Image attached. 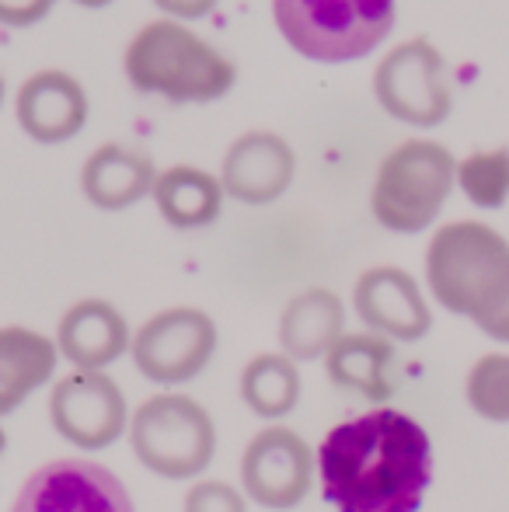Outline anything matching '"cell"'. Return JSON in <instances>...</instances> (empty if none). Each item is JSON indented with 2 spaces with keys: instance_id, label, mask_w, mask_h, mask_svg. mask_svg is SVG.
<instances>
[{
  "instance_id": "cell-28",
  "label": "cell",
  "mask_w": 509,
  "mask_h": 512,
  "mask_svg": "<svg viewBox=\"0 0 509 512\" xmlns=\"http://www.w3.org/2000/svg\"><path fill=\"white\" fill-rule=\"evenodd\" d=\"M7 450V436H4V429H0V453Z\"/></svg>"
},
{
  "instance_id": "cell-22",
  "label": "cell",
  "mask_w": 509,
  "mask_h": 512,
  "mask_svg": "<svg viewBox=\"0 0 509 512\" xmlns=\"http://www.w3.org/2000/svg\"><path fill=\"white\" fill-rule=\"evenodd\" d=\"M457 192L475 209H503L509 203V147L471 150L457 161Z\"/></svg>"
},
{
  "instance_id": "cell-20",
  "label": "cell",
  "mask_w": 509,
  "mask_h": 512,
  "mask_svg": "<svg viewBox=\"0 0 509 512\" xmlns=\"http://www.w3.org/2000/svg\"><path fill=\"white\" fill-rule=\"evenodd\" d=\"M150 199L168 227L203 230L220 220L227 192L220 175H213V171L196 168V164H171V168L157 171Z\"/></svg>"
},
{
  "instance_id": "cell-16",
  "label": "cell",
  "mask_w": 509,
  "mask_h": 512,
  "mask_svg": "<svg viewBox=\"0 0 509 512\" xmlns=\"http://www.w3.org/2000/svg\"><path fill=\"white\" fill-rule=\"evenodd\" d=\"M325 373L335 387L349 394H360L370 405H387L398 391L394 366H398V349L391 338L377 331H342L339 342L325 352Z\"/></svg>"
},
{
  "instance_id": "cell-6",
  "label": "cell",
  "mask_w": 509,
  "mask_h": 512,
  "mask_svg": "<svg viewBox=\"0 0 509 512\" xmlns=\"http://www.w3.org/2000/svg\"><path fill=\"white\" fill-rule=\"evenodd\" d=\"M129 446L157 478L192 481L217 457V425L196 398L161 391L136 405L129 418Z\"/></svg>"
},
{
  "instance_id": "cell-2",
  "label": "cell",
  "mask_w": 509,
  "mask_h": 512,
  "mask_svg": "<svg viewBox=\"0 0 509 512\" xmlns=\"http://www.w3.org/2000/svg\"><path fill=\"white\" fill-rule=\"evenodd\" d=\"M422 265L436 304L509 345V237L482 220L443 223L429 237Z\"/></svg>"
},
{
  "instance_id": "cell-29",
  "label": "cell",
  "mask_w": 509,
  "mask_h": 512,
  "mask_svg": "<svg viewBox=\"0 0 509 512\" xmlns=\"http://www.w3.org/2000/svg\"><path fill=\"white\" fill-rule=\"evenodd\" d=\"M4 95H7V88H4V77H0V105H4Z\"/></svg>"
},
{
  "instance_id": "cell-11",
  "label": "cell",
  "mask_w": 509,
  "mask_h": 512,
  "mask_svg": "<svg viewBox=\"0 0 509 512\" xmlns=\"http://www.w3.org/2000/svg\"><path fill=\"white\" fill-rule=\"evenodd\" d=\"M318 478V453L300 432L265 425L241 453V492L262 509H297Z\"/></svg>"
},
{
  "instance_id": "cell-19",
  "label": "cell",
  "mask_w": 509,
  "mask_h": 512,
  "mask_svg": "<svg viewBox=\"0 0 509 512\" xmlns=\"http://www.w3.org/2000/svg\"><path fill=\"white\" fill-rule=\"evenodd\" d=\"M56 363V338L25 324L0 328V418L18 411L39 387H46L56 377Z\"/></svg>"
},
{
  "instance_id": "cell-4",
  "label": "cell",
  "mask_w": 509,
  "mask_h": 512,
  "mask_svg": "<svg viewBox=\"0 0 509 512\" xmlns=\"http://www.w3.org/2000/svg\"><path fill=\"white\" fill-rule=\"evenodd\" d=\"M398 21V0H272V25L297 56L353 63L381 49Z\"/></svg>"
},
{
  "instance_id": "cell-25",
  "label": "cell",
  "mask_w": 509,
  "mask_h": 512,
  "mask_svg": "<svg viewBox=\"0 0 509 512\" xmlns=\"http://www.w3.org/2000/svg\"><path fill=\"white\" fill-rule=\"evenodd\" d=\"M56 0H0V25L4 28H32L53 14Z\"/></svg>"
},
{
  "instance_id": "cell-12",
  "label": "cell",
  "mask_w": 509,
  "mask_h": 512,
  "mask_svg": "<svg viewBox=\"0 0 509 512\" xmlns=\"http://www.w3.org/2000/svg\"><path fill=\"white\" fill-rule=\"evenodd\" d=\"M353 310L367 331L391 342H419L433 328V307L422 283L401 265H374L353 286Z\"/></svg>"
},
{
  "instance_id": "cell-7",
  "label": "cell",
  "mask_w": 509,
  "mask_h": 512,
  "mask_svg": "<svg viewBox=\"0 0 509 512\" xmlns=\"http://www.w3.org/2000/svg\"><path fill=\"white\" fill-rule=\"evenodd\" d=\"M374 98L391 119L412 129H436L454 112L450 63L433 39L415 35L391 46L374 67Z\"/></svg>"
},
{
  "instance_id": "cell-15",
  "label": "cell",
  "mask_w": 509,
  "mask_h": 512,
  "mask_svg": "<svg viewBox=\"0 0 509 512\" xmlns=\"http://www.w3.org/2000/svg\"><path fill=\"white\" fill-rule=\"evenodd\" d=\"M133 345V328L116 304L102 297L77 300L56 324V349L74 370H109Z\"/></svg>"
},
{
  "instance_id": "cell-21",
  "label": "cell",
  "mask_w": 509,
  "mask_h": 512,
  "mask_svg": "<svg viewBox=\"0 0 509 512\" xmlns=\"http://www.w3.org/2000/svg\"><path fill=\"white\" fill-rule=\"evenodd\" d=\"M238 391L252 415L279 422L300 405V394H304L300 363H293L286 352H258L241 370Z\"/></svg>"
},
{
  "instance_id": "cell-13",
  "label": "cell",
  "mask_w": 509,
  "mask_h": 512,
  "mask_svg": "<svg viewBox=\"0 0 509 512\" xmlns=\"http://www.w3.org/2000/svg\"><path fill=\"white\" fill-rule=\"evenodd\" d=\"M293 178H297V154L272 129L241 133L227 147L224 164H220L227 199L245 206H269L283 199Z\"/></svg>"
},
{
  "instance_id": "cell-5",
  "label": "cell",
  "mask_w": 509,
  "mask_h": 512,
  "mask_svg": "<svg viewBox=\"0 0 509 512\" xmlns=\"http://www.w3.org/2000/svg\"><path fill=\"white\" fill-rule=\"evenodd\" d=\"M457 189V157L436 140H405L381 161L370 185V213L391 234H422L440 220Z\"/></svg>"
},
{
  "instance_id": "cell-14",
  "label": "cell",
  "mask_w": 509,
  "mask_h": 512,
  "mask_svg": "<svg viewBox=\"0 0 509 512\" xmlns=\"http://www.w3.org/2000/svg\"><path fill=\"white\" fill-rule=\"evenodd\" d=\"M91 98L88 88L67 70H35L18 91H14V119L21 133L35 143H67L88 126Z\"/></svg>"
},
{
  "instance_id": "cell-24",
  "label": "cell",
  "mask_w": 509,
  "mask_h": 512,
  "mask_svg": "<svg viewBox=\"0 0 509 512\" xmlns=\"http://www.w3.org/2000/svg\"><path fill=\"white\" fill-rule=\"evenodd\" d=\"M182 512H248V495L227 481H196L185 492Z\"/></svg>"
},
{
  "instance_id": "cell-17",
  "label": "cell",
  "mask_w": 509,
  "mask_h": 512,
  "mask_svg": "<svg viewBox=\"0 0 509 512\" xmlns=\"http://www.w3.org/2000/svg\"><path fill=\"white\" fill-rule=\"evenodd\" d=\"M157 168L150 154L129 143H102L81 164V192L95 209L123 213L154 192Z\"/></svg>"
},
{
  "instance_id": "cell-26",
  "label": "cell",
  "mask_w": 509,
  "mask_h": 512,
  "mask_svg": "<svg viewBox=\"0 0 509 512\" xmlns=\"http://www.w3.org/2000/svg\"><path fill=\"white\" fill-rule=\"evenodd\" d=\"M150 4L161 11V18H175V21L192 25V21L210 18V14L217 11L220 0H150Z\"/></svg>"
},
{
  "instance_id": "cell-8",
  "label": "cell",
  "mask_w": 509,
  "mask_h": 512,
  "mask_svg": "<svg viewBox=\"0 0 509 512\" xmlns=\"http://www.w3.org/2000/svg\"><path fill=\"white\" fill-rule=\"evenodd\" d=\"M220 331L206 310L168 307L133 331L129 356L143 380L157 387H182L213 363Z\"/></svg>"
},
{
  "instance_id": "cell-18",
  "label": "cell",
  "mask_w": 509,
  "mask_h": 512,
  "mask_svg": "<svg viewBox=\"0 0 509 512\" xmlns=\"http://www.w3.org/2000/svg\"><path fill=\"white\" fill-rule=\"evenodd\" d=\"M342 331H346V307L339 293L314 286L286 300L276 324V342L279 352H286L293 363H314V359H325Z\"/></svg>"
},
{
  "instance_id": "cell-27",
  "label": "cell",
  "mask_w": 509,
  "mask_h": 512,
  "mask_svg": "<svg viewBox=\"0 0 509 512\" xmlns=\"http://www.w3.org/2000/svg\"><path fill=\"white\" fill-rule=\"evenodd\" d=\"M77 7H88V11H98V7H109L116 4V0H74Z\"/></svg>"
},
{
  "instance_id": "cell-10",
  "label": "cell",
  "mask_w": 509,
  "mask_h": 512,
  "mask_svg": "<svg viewBox=\"0 0 509 512\" xmlns=\"http://www.w3.org/2000/svg\"><path fill=\"white\" fill-rule=\"evenodd\" d=\"M7 512H136L116 471L84 457H56L21 481Z\"/></svg>"
},
{
  "instance_id": "cell-3",
  "label": "cell",
  "mask_w": 509,
  "mask_h": 512,
  "mask_svg": "<svg viewBox=\"0 0 509 512\" xmlns=\"http://www.w3.org/2000/svg\"><path fill=\"white\" fill-rule=\"evenodd\" d=\"M123 74L133 91L168 105H210L231 95L238 63L185 21L154 18L129 35Z\"/></svg>"
},
{
  "instance_id": "cell-23",
  "label": "cell",
  "mask_w": 509,
  "mask_h": 512,
  "mask_svg": "<svg viewBox=\"0 0 509 512\" xmlns=\"http://www.w3.org/2000/svg\"><path fill=\"white\" fill-rule=\"evenodd\" d=\"M464 398L485 422H509V352H485L471 363Z\"/></svg>"
},
{
  "instance_id": "cell-9",
  "label": "cell",
  "mask_w": 509,
  "mask_h": 512,
  "mask_svg": "<svg viewBox=\"0 0 509 512\" xmlns=\"http://www.w3.org/2000/svg\"><path fill=\"white\" fill-rule=\"evenodd\" d=\"M126 394L105 370H70L49 394V422L81 453H98L129 432Z\"/></svg>"
},
{
  "instance_id": "cell-1",
  "label": "cell",
  "mask_w": 509,
  "mask_h": 512,
  "mask_svg": "<svg viewBox=\"0 0 509 512\" xmlns=\"http://www.w3.org/2000/svg\"><path fill=\"white\" fill-rule=\"evenodd\" d=\"M314 453L335 512H419L433 485V439L391 405L339 422Z\"/></svg>"
}]
</instances>
